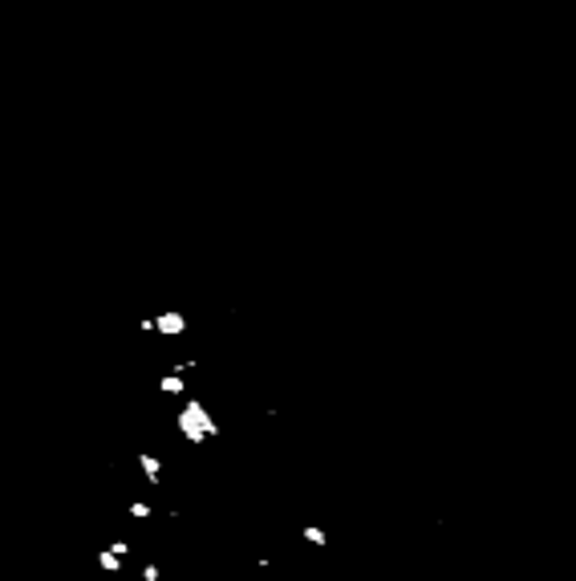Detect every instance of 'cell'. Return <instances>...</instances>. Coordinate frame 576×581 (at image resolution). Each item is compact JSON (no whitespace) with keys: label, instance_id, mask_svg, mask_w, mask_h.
Instances as JSON below:
<instances>
[{"label":"cell","instance_id":"5","mask_svg":"<svg viewBox=\"0 0 576 581\" xmlns=\"http://www.w3.org/2000/svg\"><path fill=\"white\" fill-rule=\"evenodd\" d=\"M158 391H162V395H183V391H187V382H183V370H175V374H162V378H158Z\"/></svg>","mask_w":576,"mask_h":581},{"label":"cell","instance_id":"7","mask_svg":"<svg viewBox=\"0 0 576 581\" xmlns=\"http://www.w3.org/2000/svg\"><path fill=\"white\" fill-rule=\"evenodd\" d=\"M151 512H154V508L147 504V500H134V504H130V517H134V520H147Z\"/></svg>","mask_w":576,"mask_h":581},{"label":"cell","instance_id":"2","mask_svg":"<svg viewBox=\"0 0 576 581\" xmlns=\"http://www.w3.org/2000/svg\"><path fill=\"white\" fill-rule=\"evenodd\" d=\"M183 330H187V317H183V313H175V309H167V313H158V317H154V334L179 337Z\"/></svg>","mask_w":576,"mask_h":581},{"label":"cell","instance_id":"4","mask_svg":"<svg viewBox=\"0 0 576 581\" xmlns=\"http://www.w3.org/2000/svg\"><path fill=\"white\" fill-rule=\"evenodd\" d=\"M138 467H142V476H147V484H158V476H162V463L151 456V452H142L138 456Z\"/></svg>","mask_w":576,"mask_h":581},{"label":"cell","instance_id":"8","mask_svg":"<svg viewBox=\"0 0 576 581\" xmlns=\"http://www.w3.org/2000/svg\"><path fill=\"white\" fill-rule=\"evenodd\" d=\"M142 581H158V565H154V561L142 569Z\"/></svg>","mask_w":576,"mask_h":581},{"label":"cell","instance_id":"6","mask_svg":"<svg viewBox=\"0 0 576 581\" xmlns=\"http://www.w3.org/2000/svg\"><path fill=\"white\" fill-rule=\"evenodd\" d=\"M304 541H308V545H329V533L317 528V524H308V528H304Z\"/></svg>","mask_w":576,"mask_h":581},{"label":"cell","instance_id":"1","mask_svg":"<svg viewBox=\"0 0 576 581\" xmlns=\"http://www.w3.org/2000/svg\"><path fill=\"white\" fill-rule=\"evenodd\" d=\"M179 431H183V439H187L191 447H199V443H207V439H215V435H219V427H215V419H212V411H207L199 398H187V402H183V411H179Z\"/></svg>","mask_w":576,"mask_h":581},{"label":"cell","instance_id":"3","mask_svg":"<svg viewBox=\"0 0 576 581\" xmlns=\"http://www.w3.org/2000/svg\"><path fill=\"white\" fill-rule=\"evenodd\" d=\"M122 565H126V557H118L114 549L97 553V569H102V573H122Z\"/></svg>","mask_w":576,"mask_h":581}]
</instances>
